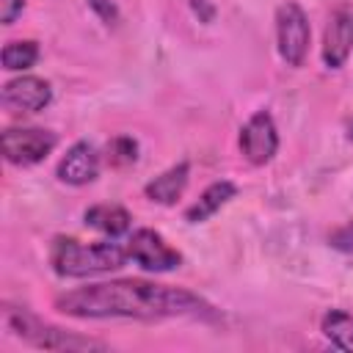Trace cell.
I'll return each instance as SVG.
<instances>
[{
	"mask_svg": "<svg viewBox=\"0 0 353 353\" xmlns=\"http://www.w3.org/2000/svg\"><path fill=\"white\" fill-rule=\"evenodd\" d=\"M55 306L72 317H132V320H163V317H215L212 306L190 290L154 284L143 279L99 281L55 298Z\"/></svg>",
	"mask_w": 353,
	"mask_h": 353,
	"instance_id": "obj_1",
	"label": "cell"
},
{
	"mask_svg": "<svg viewBox=\"0 0 353 353\" xmlns=\"http://www.w3.org/2000/svg\"><path fill=\"white\" fill-rule=\"evenodd\" d=\"M347 138H350V141H353V124H350V132H347Z\"/></svg>",
	"mask_w": 353,
	"mask_h": 353,
	"instance_id": "obj_20",
	"label": "cell"
},
{
	"mask_svg": "<svg viewBox=\"0 0 353 353\" xmlns=\"http://www.w3.org/2000/svg\"><path fill=\"white\" fill-rule=\"evenodd\" d=\"M312 28L298 3H281L276 8V41H279V55L290 66H301L309 50Z\"/></svg>",
	"mask_w": 353,
	"mask_h": 353,
	"instance_id": "obj_4",
	"label": "cell"
},
{
	"mask_svg": "<svg viewBox=\"0 0 353 353\" xmlns=\"http://www.w3.org/2000/svg\"><path fill=\"white\" fill-rule=\"evenodd\" d=\"M127 254L143 270H154V273L174 270L182 262V254L176 248H171L163 240V234L154 232V229H135L127 240Z\"/></svg>",
	"mask_w": 353,
	"mask_h": 353,
	"instance_id": "obj_6",
	"label": "cell"
},
{
	"mask_svg": "<svg viewBox=\"0 0 353 353\" xmlns=\"http://www.w3.org/2000/svg\"><path fill=\"white\" fill-rule=\"evenodd\" d=\"M3 325L14 336H19V339H25V342H30L36 347H44V350H91V347L94 350H102L105 347L97 339L61 331L55 325L41 323L33 314H28L25 309H14V306H3Z\"/></svg>",
	"mask_w": 353,
	"mask_h": 353,
	"instance_id": "obj_3",
	"label": "cell"
},
{
	"mask_svg": "<svg viewBox=\"0 0 353 353\" xmlns=\"http://www.w3.org/2000/svg\"><path fill=\"white\" fill-rule=\"evenodd\" d=\"M127 259H130L127 245H119V243L85 245L74 237H55L52 248H50L52 270L58 276H69V279H85V276L119 270V268H124Z\"/></svg>",
	"mask_w": 353,
	"mask_h": 353,
	"instance_id": "obj_2",
	"label": "cell"
},
{
	"mask_svg": "<svg viewBox=\"0 0 353 353\" xmlns=\"http://www.w3.org/2000/svg\"><path fill=\"white\" fill-rule=\"evenodd\" d=\"M279 149V132H276V121L268 110H256L240 130V152L248 163L254 165H265L273 160Z\"/></svg>",
	"mask_w": 353,
	"mask_h": 353,
	"instance_id": "obj_7",
	"label": "cell"
},
{
	"mask_svg": "<svg viewBox=\"0 0 353 353\" xmlns=\"http://www.w3.org/2000/svg\"><path fill=\"white\" fill-rule=\"evenodd\" d=\"M353 50V17L339 8L331 14L323 36V61L328 69H339Z\"/></svg>",
	"mask_w": 353,
	"mask_h": 353,
	"instance_id": "obj_9",
	"label": "cell"
},
{
	"mask_svg": "<svg viewBox=\"0 0 353 353\" xmlns=\"http://www.w3.org/2000/svg\"><path fill=\"white\" fill-rule=\"evenodd\" d=\"M193 11H196V14H201V17H204V22H210V19H212V14H215V8H212L207 0H193Z\"/></svg>",
	"mask_w": 353,
	"mask_h": 353,
	"instance_id": "obj_19",
	"label": "cell"
},
{
	"mask_svg": "<svg viewBox=\"0 0 353 353\" xmlns=\"http://www.w3.org/2000/svg\"><path fill=\"white\" fill-rule=\"evenodd\" d=\"M39 61V44L25 39V41H8L3 47V69L8 72H25Z\"/></svg>",
	"mask_w": 353,
	"mask_h": 353,
	"instance_id": "obj_15",
	"label": "cell"
},
{
	"mask_svg": "<svg viewBox=\"0 0 353 353\" xmlns=\"http://www.w3.org/2000/svg\"><path fill=\"white\" fill-rule=\"evenodd\" d=\"M52 99V88L47 80L25 74L17 80H8L3 85V105L11 113H36L41 108H47Z\"/></svg>",
	"mask_w": 353,
	"mask_h": 353,
	"instance_id": "obj_8",
	"label": "cell"
},
{
	"mask_svg": "<svg viewBox=\"0 0 353 353\" xmlns=\"http://www.w3.org/2000/svg\"><path fill=\"white\" fill-rule=\"evenodd\" d=\"M323 334L331 339V345H336L339 350H350L353 353V317L331 309L323 317Z\"/></svg>",
	"mask_w": 353,
	"mask_h": 353,
	"instance_id": "obj_14",
	"label": "cell"
},
{
	"mask_svg": "<svg viewBox=\"0 0 353 353\" xmlns=\"http://www.w3.org/2000/svg\"><path fill=\"white\" fill-rule=\"evenodd\" d=\"M188 176H190V165L182 160V163L171 165L168 171H163L160 176H154V179L143 188V193H146V199H152V201H157V204H174V201L185 193Z\"/></svg>",
	"mask_w": 353,
	"mask_h": 353,
	"instance_id": "obj_11",
	"label": "cell"
},
{
	"mask_svg": "<svg viewBox=\"0 0 353 353\" xmlns=\"http://www.w3.org/2000/svg\"><path fill=\"white\" fill-rule=\"evenodd\" d=\"M25 8V0H0V19L3 25H11Z\"/></svg>",
	"mask_w": 353,
	"mask_h": 353,
	"instance_id": "obj_18",
	"label": "cell"
},
{
	"mask_svg": "<svg viewBox=\"0 0 353 353\" xmlns=\"http://www.w3.org/2000/svg\"><path fill=\"white\" fill-rule=\"evenodd\" d=\"M88 6L94 8V14L102 22H108V25H116L119 22V8H116L113 0H88Z\"/></svg>",
	"mask_w": 353,
	"mask_h": 353,
	"instance_id": "obj_17",
	"label": "cell"
},
{
	"mask_svg": "<svg viewBox=\"0 0 353 353\" xmlns=\"http://www.w3.org/2000/svg\"><path fill=\"white\" fill-rule=\"evenodd\" d=\"M99 174V152L88 141H77L58 163V179L66 185H88Z\"/></svg>",
	"mask_w": 353,
	"mask_h": 353,
	"instance_id": "obj_10",
	"label": "cell"
},
{
	"mask_svg": "<svg viewBox=\"0 0 353 353\" xmlns=\"http://www.w3.org/2000/svg\"><path fill=\"white\" fill-rule=\"evenodd\" d=\"M83 218H85V226H91V229H97L108 237L124 234L130 229V221H132L130 212L119 204H94V207L85 210Z\"/></svg>",
	"mask_w": 353,
	"mask_h": 353,
	"instance_id": "obj_13",
	"label": "cell"
},
{
	"mask_svg": "<svg viewBox=\"0 0 353 353\" xmlns=\"http://www.w3.org/2000/svg\"><path fill=\"white\" fill-rule=\"evenodd\" d=\"M58 143V135L41 127H14L3 132V154L14 165L41 163Z\"/></svg>",
	"mask_w": 353,
	"mask_h": 353,
	"instance_id": "obj_5",
	"label": "cell"
},
{
	"mask_svg": "<svg viewBox=\"0 0 353 353\" xmlns=\"http://www.w3.org/2000/svg\"><path fill=\"white\" fill-rule=\"evenodd\" d=\"M135 157H138V143H135L130 135H119V138H113V141L105 146V160H108L113 168L130 165V163H135Z\"/></svg>",
	"mask_w": 353,
	"mask_h": 353,
	"instance_id": "obj_16",
	"label": "cell"
},
{
	"mask_svg": "<svg viewBox=\"0 0 353 353\" xmlns=\"http://www.w3.org/2000/svg\"><path fill=\"white\" fill-rule=\"evenodd\" d=\"M237 196V185L234 182H229V179H221V182H212L201 196H199V201H193L188 210H185V221L188 223H201V221H207L210 215H215L229 199H234Z\"/></svg>",
	"mask_w": 353,
	"mask_h": 353,
	"instance_id": "obj_12",
	"label": "cell"
}]
</instances>
